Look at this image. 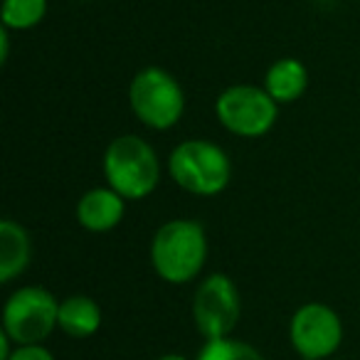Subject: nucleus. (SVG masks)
I'll return each instance as SVG.
<instances>
[{"instance_id":"obj_1","label":"nucleus","mask_w":360,"mask_h":360,"mask_svg":"<svg viewBox=\"0 0 360 360\" xmlns=\"http://www.w3.org/2000/svg\"><path fill=\"white\" fill-rule=\"evenodd\" d=\"M150 266L168 284H188L198 279L207 262L205 227L195 220H168L153 232Z\"/></svg>"},{"instance_id":"obj_2","label":"nucleus","mask_w":360,"mask_h":360,"mask_svg":"<svg viewBox=\"0 0 360 360\" xmlns=\"http://www.w3.org/2000/svg\"><path fill=\"white\" fill-rule=\"evenodd\" d=\"M106 186L124 200H143L160 183V160L153 146L134 134L116 136L104 150Z\"/></svg>"},{"instance_id":"obj_3","label":"nucleus","mask_w":360,"mask_h":360,"mask_svg":"<svg viewBox=\"0 0 360 360\" xmlns=\"http://www.w3.org/2000/svg\"><path fill=\"white\" fill-rule=\"evenodd\" d=\"M168 175L180 191L198 198H215L232 180V160L225 148L205 139H188L168 155Z\"/></svg>"},{"instance_id":"obj_4","label":"nucleus","mask_w":360,"mask_h":360,"mask_svg":"<svg viewBox=\"0 0 360 360\" xmlns=\"http://www.w3.org/2000/svg\"><path fill=\"white\" fill-rule=\"evenodd\" d=\"M129 106L146 129L168 131L183 119L186 94L178 79L163 67H146L131 79Z\"/></svg>"},{"instance_id":"obj_5","label":"nucleus","mask_w":360,"mask_h":360,"mask_svg":"<svg viewBox=\"0 0 360 360\" xmlns=\"http://www.w3.org/2000/svg\"><path fill=\"white\" fill-rule=\"evenodd\" d=\"M60 328V301L45 286H20L3 306V330L15 345H32Z\"/></svg>"},{"instance_id":"obj_6","label":"nucleus","mask_w":360,"mask_h":360,"mask_svg":"<svg viewBox=\"0 0 360 360\" xmlns=\"http://www.w3.org/2000/svg\"><path fill=\"white\" fill-rule=\"evenodd\" d=\"M215 116L230 134L242 139H262L274 129L279 104L266 94L264 86L235 84L217 96Z\"/></svg>"},{"instance_id":"obj_7","label":"nucleus","mask_w":360,"mask_h":360,"mask_svg":"<svg viewBox=\"0 0 360 360\" xmlns=\"http://www.w3.org/2000/svg\"><path fill=\"white\" fill-rule=\"evenodd\" d=\"M242 314L237 284L227 274H210L193 296V321L205 340L230 338Z\"/></svg>"},{"instance_id":"obj_8","label":"nucleus","mask_w":360,"mask_h":360,"mask_svg":"<svg viewBox=\"0 0 360 360\" xmlns=\"http://www.w3.org/2000/svg\"><path fill=\"white\" fill-rule=\"evenodd\" d=\"M291 348L304 360H330L343 343V323L330 306L311 301L289 321Z\"/></svg>"},{"instance_id":"obj_9","label":"nucleus","mask_w":360,"mask_h":360,"mask_svg":"<svg viewBox=\"0 0 360 360\" xmlns=\"http://www.w3.org/2000/svg\"><path fill=\"white\" fill-rule=\"evenodd\" d=\"M126 200L116 191L106 188H91L77 202V222L84 227L86 232H109L124 220Z\"/></svg>"},{"instance_id":"obj_10","label":"nucleus","mask_w":360,"mask_h":360,"mask_svg":"<svg viewBox=\"0 0 360 360\" xmlns=\"http://www.w3.org/2000/svg\"><path fill=\"white\" fill-rule=\"evenodd\" d=\"M32 242L27 230L15 220L0 222V281L11 284L30 266Z\"/></svg>"},{"instance_id":"obj_11","label":"nucleus","mask_w":360,"mask_h":360,"mask_svg":"<svg viewBox=\"0 0 360 360\" xmlns=\"http://www.w3.org/2000/svg\"><path fill=\"white\" fill-rule=\"evenodd\" d=\"M264 89L276 104H294L309 89V70L296 57H281L266 70Z\"/></svg>"},{"instance_id":"obj_12","label":"nucleus","mask_w":360,"mask_h":360,"mask_svg":"<svg viewBox=\"0 0 360 360\" xmlns=\"http://www.w3.org/2000/svg\"><path fill=\"white\" fill-rule=\"evenodd\" d=\"M101 326V309L91 296H67L60 301V328L70 338H89Z\"/></svg>"},{"instance_id":"obj_13","label":"nucleus","mask_w":360,"mask_h":360,"mask_svg":"<svg viewBox=\"0 0 360 360\" xmlns=\"http://www.w3.org/2000/svg\"><path fill=\"white\" fill-rule=\"evenodd\" d=\"M47 15V0H3V27L6 30H32Z\"/></svg>"},{"instance_id":"obj_14","label":"nucleus","mask_w":360,"mask_h":360,"mask_svg":"<svg viewBox=\"0 0 360 360\" xmlns=\"http://www.w3.org/2000/svg\"><path fill=\"white\" fill-rule=\"evenodd\" d=\"M195 360H266L257 348L245 340L235 338H215L205 340Z\"/></svg>"},{"instance_id":"obj_15","label":"nucleus","mask_w":360,"mask_h":360,"mask_svg":"<svg viewBox=\"0 0 360 360\" xmlns=\"http://www.w3.org/2000/svg\"><path fill=\"white\" fill-rule=\"evenodd\" d=\"M11 360H55V355L42 343H32V345H15Z\"/></svg>"},{"instance_id":"obj_16","label":"nucleus","mask_w":360,"mask_h":360,"mask_svg":"<svg viewBox=\"0 0 360 360\" xmlns=\"http://www.w3.org/2000/svg\"><path fill=\"white\" fill-rule=\"evenodd\" d=\"M155 360H188L186 355H178V353H168V355H160V358Z\"/></svg>"},{"instance_id":"obj_17","label":"nucleus","mask_w":360,"mask_h":360,"mask_svg":"<svg viewBox=\"0 0 360 360\" xmlns=\"http://www.w3.org/2000/svg\"><path fill=\"white\" fill-rule=\"evenodd\" d=\"M330 360H335V358H330Z\"/></svg>"}]
</instances>
